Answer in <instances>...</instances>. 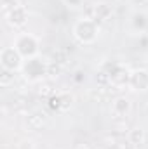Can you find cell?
I'll list each match as a JSON object with an SVG mask.
<instances>
[{"instance_id": "6da1fadb", "label": "cell", "mask_w": 148, "mask_h": 149, "mask_svg": "<svg viewBox=\"0 0 148 149\" xmlns=\"http://www.w3.org/2000/svg\"><path fill=\"white\" fill-rule=\"evenodd\" d=\"M21 56H33L37 52V40L32 35H23L18 38L16 47H14Z\"/></svg>"}, {"instance_id": "277c9868", "label": "cell", "mask_w": 148, "mask_h": 149, "mask_svg": "<svg viewBox=\"0 0 148 149\" xmlns=\"http://www.w3.org/2000/svg\"><path fill=\"white\" fill-rule=\"evenodd\" d=\"M66 2H70V3H72V5H73V7H77V5H78V3H80V0H66Z\"/></svg>"}, {"instance_id": "3957f363", "label": "cell", "mask_w": 148, "mask_h": 149, "mask_svg": "<svg viewBox=\"0 0 148 149\" xmlns=\"http://www.w3.org/2000/svg\"><path fill=\"white\" fill-rule=\"evenodd\" d=\"M113 109H115V113H118V114H124V113H127V109H129V102L125 99H118L113 104Z\"/></svg>"}, {"instance_id": "7a4b0ae2", "label": "cell", "mask_w": 148, "mask_h": 149, "mask_svg": "<svg viewBox=\"0 0 148 149\" xmlns=\"http://www.w3.org/2000/svg\"><path fill=\"white\" fill-rule=\"evenodd\" d=\"M131 80H132V85L138 87V88H141V90H145L148 87V73L147 71H136L131 76Z\"/></svg>"}]
</instances>
